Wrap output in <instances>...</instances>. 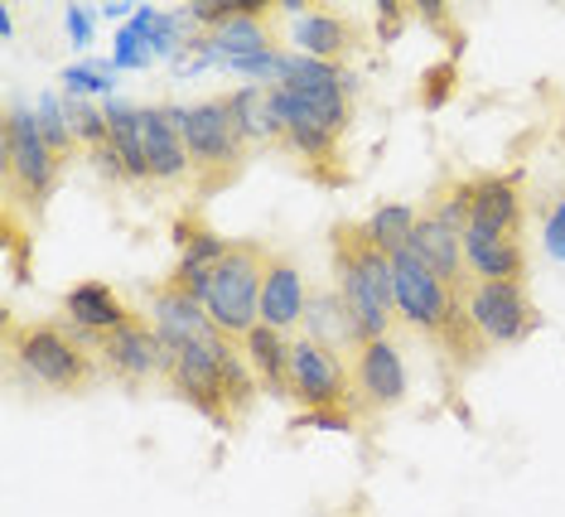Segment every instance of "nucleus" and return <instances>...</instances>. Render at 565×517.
Segmentation results:
<instances>
[{"mask_svg":"<svg viewBox=\"0 0 565 517\" xmlns=\"http://www.w3.org/2000/svg\"><path fill=\"white\" fill-rule=\"evenodd\" d=\"M170 387L194 411H203L213 425H223V431H233L252 411L256 392H262V382L247 368L237 339H227V334H209V339H199L189 348H174Z\"/></svg>","mask_w":565,"mask_h":517,"instance_id":"1","label":"nucleus"},{"mask_svg":"<svg viewBox=\"0 0 565 517\" xmlns=\"http://www.w3.org/2000/svg\"><path fill=\"white\" fill-rule=\"evenodd\" d=\"M333 276H339V300L353 319L358 344L392 339L396 325V271L392 252H382L367 238L363 223H333Z\"/></svg>","mask_w":565,"mask_h":517,"instance_id":"2","label":"nucleus"},{"mask_svg":"<svg viewBox=\"0 0 565 517\" xmlns=\"http://www.w3.org/2000/svg\"><path fill=\"white\" fill-rule=\"evenodd\" d=\"M6 363L15 378L44 392H87L97 378H107L97 363V344L58 319L20 325L15 315H6Z\"/></svg>","mask_w":565,"mask_h":517,"instance_id":"3","label":"nucleus"},{"mask_svg":"<svg viewBox=\"0 0 565 517\" xmlns=\"http://www.w3.org/2000/svg\"><path fill=\"white\" fill-rule=\"evenodd\" d=\"M164 116H170L174 131L184 136L199 193H217L242 175L252 146L242 140L237 122H233V102L227 97H209V102H194V107H164Z\"/></svg>","mask_w":565,"mask_h":517,"instance_id":"4","label":"nucleus"},{"mask_svg":"<svg viewBox=\"0 0 565 517\" xmlns=\"http://www.w3.org/2000/svg\"><path fill=\"white\" fill-rule=\"evenodd\" d=\"M0 170H6V209L24 203L30 213H40L63 175V155L49 146L40 131V112L10 107L0 122Z\"/></svg>","mask_w":565,"mask_h":517,"instance_id":"5","label":"nucleus"},{"mask_svg":"<svg viewBox=\"0 0 565 517\" xmlns=\"http://www.w3.org/2000/svg\"><path fill=\"white\" fill-rule=\"evenodd\" d=\"M266 252L262 242H233V252L209 271L203 286V309H209L213 329L227 339H247L262 325V276H266Z\"/></svg>","mask_w":565,"mask_h":517,"instance_id":"6","label":"nucleus"},{"mask_svg":"<svg viewBox=\"0 0 565 517\" xmlns=\"http://www.w3.org/2000/svg\"><path fill=\"white\" fill-rule=\"evenodd\" d=\"M290 402H300L305 411H358L353 363H343L333 344L300 334L290 344Z\"/></svg>","mask_w":565,"mask_h":517,"instance_id":"7","label":"nucleus"},{"mask_svg":"<svg viewBox=\"0 0 565 517\" xmlns=\"http://www.w3.org/2000/svg\"><path fill=\"white\" fill-rule=\"evenodd\" d=\"M465 309L488 348L522 344L536 329V305L526 295V281H469Z\"/></svg>","mask_w":565,"mask_h":517,"instance_id":"8","label":"nucleus"},{"mask_svg":"<svg viewBox=\"0 0 565 517\" xmlns=\"http://www.w3.org/2000/svg\"><path fill=\"white\" fill-rule=\"evenodd\" d=\"M97 363L107 378H117L121 387H146L150 378H164L170 382V368H174V348L160 339L150 319H131L121 325L117 334L97 339Z\"/></svg>","mask_w":565,"mask_h":517,"instance_id":"9","label":"nucleus"},{"mask_svg":"<svg viewBox=\"0 0 565 517\" xmlns=\"http://www.w3.org/2000/svg\"><path fill=\"white\" fill-rule=\"evenodd\" d=\"M353 392L358 416H377L392 411L406 397V358L396 339H367L353 348Z\"/></svg>","mask_w":565,"mask_h":517,"instance_id":"10","label":"nucleus"},{"mask_svg":"<svg viewBox=\"0 0 565 517\" xmlns=\"http://www.w3.org/2000/svg\"><path fill=\"white\" fill-rule=\"evenodd\" d=\"M150 325H156V334L170 348H189V344H199V339H209V334H217L199 295H189L184 286H174L170 276H164L160 286L150 291Z\"/></svg>","mask_w":565,"mask_h":517,"instance_id":"11","label":"nucleus"},{"mask_svg":"<svg viewBox=\"0 0 565 517\" xmlns=\"http://www.w3.org/2000/svg\"><path fill=\"white\" fill-rule=\"evenodd\" d=\"M305 309H310V286H305L300 266L286 252H271L262 276V325L290 334L295 325H305Z\"/></svg>","mask_w":565,"mask_h":517,"instance_id":"12","label":"nucleus"},{"mask_svg":"<svg viewBox=\"0 0 565 517\" xmlns=\"http://www.w3.org/2000/svg\"><path fill=\"white\" fill-rule=\"evenodd\" d=\"M522 218H526V203H522L518 179H508V175H473V199H469V228L473 232L522 238Z\"/></svg>","mask_w":565,"mask_h":517,"instance_id":"13","label":"nucleus"},{"mask_svg":"<svg viewBox=\"0 0 565 517\" xmlns=\"http://www.w3.org/2000/svg\"><path fill=\"white\" fill-rule=\"evenodd\" d=\"M63 315H68L73 329L97 344V339H107V334H117L121 325H131L136 309L126 305L107 281H83V286H73L63 295Z\"/></svg>","mask_w":565,"mask_h":517,"instance_id":"14","label":"nucleus"},{"mask_svg":"<svg viewBox=\"0 0 565 517\" xmlns=\"http://www.w3.org/2000/svg\"><path fill=\"white\" fill-rule=\"evenodd\" d=\"M290 39H295V54L343 63L363 44V30H358L349 15H339V10H305V15H295Z\"/></svg>","mask_w":565,"mask_h":517,"instance_id":"15","label":"nucleus"},{"mask_svg":"<svg viewBox=\"0 0 565 517\" xmlns=\"http://www.w3.org/2000/svg\"><path fill=\"white\" fill-rule=\"evenodd\" d=\"M140 140H146L150 184H184V179L194 184V165H189L184 136L174 131L164 107H140Z\"/></svg>","mask_w":565,"mask_h":517,"instance_id":"16","label":"nucleus"},{"mask_svg":"<svg viewBox=\"0 0 565 517\" xmlns=\"http://www.w3.org/2000/svg\"><path fill=\"white\" fill-rule=\"evenodd\" d=\"M406 252H411V256H420V262H426L440 281H449L455 291H465V286H469V266H465V232L445 228L440 218L420 213V223H416V232H411Z\"/></svg>","mask_w":565,"mask_h":517,"instance_id":"17","label":"nucleus"},{"mask_svg":"<svg viewBox=\"0 0 565 517\" xmlns=\"http://www.w3.org/2000/svg\"><path fill=\"white\" fill-rule=\"evenodd\" d=\"M465 266L469 281H526V247L522 238L498 232H465Z\"/></svg>","mask_w":565,"mask_h":517,"instance_id":"18","label":"nucleus"},{"mask_svg":"<svg viewBox=\"0 0 565 517\" xmlns=\"http://www.w3.org/2000/svg\"><path fill=\"white\" fill-rule=\"evenodd\" d=\"M242 358L256 372L262 392L271 397H290V339L271 325H256L247 339H242Z\"/></svg>","mask_w":565,"mask_h":517,"instance_id":"19","label":"nucleus"},{"mask_svg":"<svg viewBox=\"0 0 565 517\" xmlns=\"http://www.w3.org/2000/svg\"><path fill=\"white\" fill-rule=\"evenodd\" d=\"M233 102V122L247 146H262V140H276L280 146V122H276V102H271V87L266 83H252V87H237L227 93Z\"/></svg>","mask_w":565,"mask_h":517,"instance_id":"20","label":"nucleus"},{"mask_svg":"<svg viewBox=\"0 0 565 517\" xmlns=\"http://www.w3.org/2000/svg\"><path fill=\"white\" fill-rule=\"evenodd\" d=\"M416 223H420V209H411V203H377L372 209V218H367V238L377 242L382 252H402L406 242H411V232H416Z\"/></svg>","mask_w":565,"mask_h":517,"instance_id":"21","label":"nucleus"},{"mask_svg":"<svg viewBox=\"0 0 565 517\" xmlns=\"http://www.w3.org/2000/svg\"><path fill=\"white\" fill-rule=\"evenodd\" d=\"M469 199H473V179H445L420 213H430V218H440L445 228L465 232L469 228Z\"/></svg>","mask_w":565,"mask_h":517,"instance_id":"22","label":"nucleus"},{"mask_svg":"<svg viewBox=\"0 0 565 517\" xmlns=\"http://www.w3.org/2000/svg\"><path fill=\"white\" fill-rule=\"evenodd\" d=\"M40 131H44L49 146L63 155V160L73 155V146H78V140H73V116H68V107H63L54 93L40 97Z\"/></svg>","mask_w":565,"mask_h":517,"instance_id":"23","label":"nucleus"},{"mask_svg":"<svg viewBox=\"0 0 565 517\" xmlns=\"http://www.w3.org/2000/svg\"><path fill=\"white\" fill-rule=\"evenodd\" d=\"M68 116H73V140L87 150H97V146H107V112H97V107H87L83 97H68Z\"/></svg>","mask_w":565,"mask_h":517,"instance_id":"24","label":"nucleus"},{"mask_svg":"<svg viewBox=\"0 0 565 517\" xmlns=\"http://www.w3.org/2000/svg\"><path fill=\"white\" fill-rule=\"evenodd\" d=\"M455 83H459V63L455 59H445V63H435V68H426V77H420V107H445L449 93H455Z\"/></svg>","mask_w":565,"mask_h":517,"instance_id":"25","label":"nucleus"},{"mask_svg":"<svg viewBox=\"0 0 565 517\" xmlns=\"http://www.w3.org/2000/svg\"><path fill=\"white\" fill-rule=\"evenodd\" d=\"M117 73L111 63H73V68H63V87H68V97H83V93H107V77Z\"/></svg>","mask_w":565,"mask_h":517,"instance_id":"26","label":"nucleus"},{"mask_svg":"<svg viewBox=\"0 0 565 517\" xmlns=\"http://www.w3.org/2000/svg\"><path fill=\"white\" fill-rule=\"evenodd\" d=\"M358 411H300V421H295V431H305V425H319V431H353Z\"/></svg>","mask_w":565,"mask_h":517,"instance_id":"27","label":"nucleus"},{"mask_svg":"<svg viewBox=\"0 0 565 517\" xmlns=\"http://www.w3.org/2000/svg\"><path fill=\"white\" fill-rule=\"evenodd\" d=\"M546 252L556 256V262H565V199H556L546 209Z\"/></svg>","mask_w":565,"mask_h":517,"instance_id":"28","label":"nucleus"},{"mask_svg":"<svg viewBox=\"0 0 565 517\" xmlns=\"http://www.w3.org/2000/svg\"><path fill=\"white\" fill-rule=\"evenodd\" d=\"M377 24H382V39H396V34H402V24H406V6H402V0H382Z\"/></svg>","mask_w":565,"mask_h":517,"instance_id":"29","label":"nucleus"},{"mask_svg":"<svg viewBox=\"0 0 565 517\" xmlns=\"http://www.w3.org/2000/svg\"><path fill=\"white\" fill-rule=\"evenodd\" d=\"M68 34H73V44H93V15L83 6L68 10Z\"/></svg>","mask_w":565,"mask_h":517,"instance_id":"30","label":"nucleus"},{"mask_svg":"<svg viewBox=\"0 0 565 517\" xmlns=\"http://www.w3.org/2000/svg\"><path fill=\"white\" fill-rule=\"evenodd\" d=\"M420 20L435 24V30H445V24H449V15H445L440 0H420Z\"/></svg>","mask_w":565,"mask_h":517,"instance_id":"31","label":"nucleus"},{"mask_svg":"<svg viewBox=\"0 0 565 517\" xmlns=\"http://www.w3.org/2000/svg\"><path fill=\"white\" fill-rule=\"evenodd\" d=\"M102 15H107V20H126V15H131V6H102Z\"/></svg>","mask_w":565,"mask_h":517,"instance_id":"32","label":"nucleus"}]
</instances>
